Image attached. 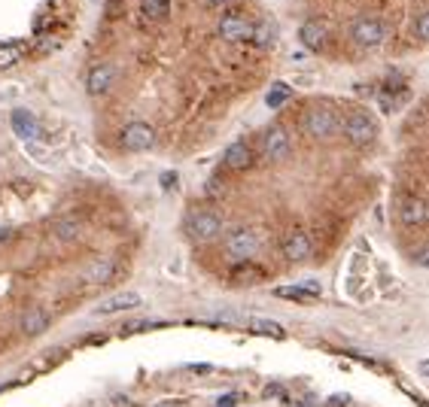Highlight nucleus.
I'll return each instance as SVG.
<instances>
[{
	"mask_svg": "<svg viewBox=\"0 0 429 407\" xmlns=\"http://www.w3.org/2000/svg\"><path fill=\"white\" fill-rule=\"evenodd\" d=\"M140 13L150 21H162L171 13V0H140Z\"/></svg>",
	"mask_w": 429,
	"mask_h": 407,
	"instance_id": "6ab92c4d",
	"label": "nucleus"
},
{
	"mask_svg": "<svg viewBox=\"0 0 429 407\" xmlns=\"http://www.w3.org/2000/svg\"><path fill=\"white\" fill-rule=\"evenodd\" d=\"M253 31H256V25H253V21H247L244 16H222V21H219V33L225 40H232V43L253 40Z\"/></svg>",
	"mask_w": 429,
	"mask_h": 407,
	"instance_id": "1a4fd4ad",
	"label": "nucleus"
},
{
	"mask_svg": "<svg viewBox=\"0 0 429 407\" xmlns=\"http://www.w3.org/2000/svg\"><path fill=\"white\" fill-rule=\"evenodd\" d=\"M46 325H49V313L46 310L33 307V310H28L25 316H21V334H28V337L46 332Z\"/></svg>",
	"mask_w": 429,
	"mask_h": 407,
	"instance_id": "dca6fc26",
	"label": "nucleus"
},
{
	"mask_svg": "<svg viewBox=\"0 0 429 407\" xmlns=\"http://www.w3.org/2000/svg\"><path fill=\"white\" fill-rule=\"evenodd\" d=\"M6 240V228H4V225H0V243H4Z\"/></svg>",
	"mask_w": 429,
	"mask_h": 407,
	"instance_id": "2f4dec72",
	"label": "nucleus"
},
{
	"mask_svg": "<svg viewBox=\"0 0 429 407\" xmlns=\"http://www.w3.org/2000/svg\"><path fill=\"white\" fill-rule=\"evenodd\" d=\"M76 234H80V222L76 219H61L55 225V237H61V240H73Z\"/></svg>",
	"mask_w": 429,
	"mask_h": 407,
	"instance_id": "b1692460",
	"label": "nucleus"
},
{
	"mask_svg": "<svg viewBox=\"0 0 429 407\" xmlns=\"http://www.w3.org/2000/svg\"><path fill=\"white\" fill-rule=\"evenodd\" d=\"M155 143V131L146 125V122H131L122 131V146H125L128 152H146L150 146Z\"/></svg>",
	"mask_w": 429,
	"mask_h": 407,
	"instance_id": "423d86ee",
	"label": "nucleus"
},
{
	"mask_svg": "<svg viewBox=\"0 0 429 407\" xmlns=\"http://www.w3.org/2000/svg\"><path fill=\"white\" fill-rule=\"evenodd\" d=\"M292 149V143H289V134L280 128V125H271L265 131V137H262V152L268 162H280V158H286Z\"/></svg>",
	"mask_w": 429,
	"mask_h": 407,
	"instance_id": "6e6552de",
	"label": "nucleus"
},
{
	"mask_svg": "<svg viewBox=\"0 0 429 407\" xmlns=\"http://www.w3.org/2000/svg\"><path fill=\"white\" fill-rule=\"evenodd\" d=\"M311 250H314V243H311V237L304 234V231L289 234L286 240H284V255H286V262H304V258L311 255Z\"/></svg>",
	"mask_w": 429,
	"mask_h": 407,
	"instance_id": "f8f14e48",
	"label": "nucleus"
},
{
	"mask_svg": "<svg viewBox=\"0 0 429 407\" xmlns=\"http://www.w3.org/2000/svg\"><path fill=\"white\" fill-rule=\"evenodd\" d=\"M177 183V174H162V186L167 189V186H174Z\"/></svg>",
	"mask_w": 429,
	"mask_h": 407,
	"instance_id": "c756f323",
	"label": "nucleus"
},
{
	"mask_svg": "<svg viewBox=\"0 0 429 407\" xmlns=\"http://www.w3.org/2000/svg\"><path fill=\"white\" fill-rule=\"evenodd\" d=\"M143 304V298H140V292H131V289H125V292H116V295H110V298H104L95 307V313L98 316H113V313H125V310H134V307H140Z\"/></svg>",
	"mask_w": 429,
	"mask_h": 407,
	"instance_id": "0eeeda50",
	"label": "nucleus"
},
{
	"mask_svg": "<svg viewBox=\"0 0 429 407\" xmlns=\"http://www.w3.org/2000/svg\"><path fill=\"white\" fill-rule=\"evenodd\" d=\"M417 371H420L423 377H429V359H423V361H417Z\"/></svg>",
	"mask_w": 429,
	"mask_h": 407,
	"instance_id": "7c9ffc66",
	"label": "nucleus"
},
{
	"mask_svg": "<svg viewBox=\"0 0 429 407\" xmlns=\"http://www.w3.org/2000/svg\"><path fill=\"white\" fill-rule=\"evenodd\" d=\"M159 322H150V319H138V322H125L122 325V334H138V332H150L155 329Z\"/></svg>",
	"mask_w": 429,
	"mask_h": 407,
	"instance_id": "393cba45",
	"label": "nucleus"
},
{
	"mask_svg": "<svg viewBox=\"0 0 429 407\" xmlns=\"http://www.w3.org/2000/svg\"><path fill=\"white\" fill-rule=\"evenodd\" d=\"M253 43L262 49L271 46V43H274V25H271V21H259L256 31H253Z\"/></svg>",
	"mask_w": 429,
	"mask_h": 407,
	"instance_id": "5701e85b",
	"label": "nucleus"
},
{
	"mask_svg": "<svg viewBox=\"0 0 429 407\" xmlns=\"http://www.w3.org/2000/svg\"><path fill=\"white\" fill-rule=\"evenodd\" d=\"M250 332L268 334V337H274V341H284V337H286V329L280 322H274V319H250Z\"/></svg>",
	"mask_w": 429,
	"mask_h": 407,
	"instance_id": "a211bd4d",
	"label": "nucleus"
},
{
	"mask_svg": "<svg viewBox=\"0 0 429 407\" xmlns=\"http://www.w3.org/2000/svg\"><path fill=\"white\" fill-rule=\"evenodd\" d=\"M304 131H308L314 140H332L335 134L341 131V119H338L329 107L317 104L304 112Z\"/></svg>",
	"mask_w": 429,
	"mask_h": 407,
	"instance_id": "f257e3e1",
	"label": "nucleus"
},
{
	"mask_svg": "<svg viewBox=\"0 0 429 407\" xmlns=\"http://www.w3.org/2000/svg\"><path fill=\"white\" fill-rule=\"evenodd\" d=\"M350 398H347V395H332V398H329V404H326V407H344Z\"/></svg>",
	"mask_w": 429,
	"mask_h": 407,
	"instance_id": "c85d7f7f",
	"label": "nucleus"
},
{
	"mask_svg": "<svg viewBox=\"0 0 429 407\" xmlns=\"http://www.w3.org/2000/svg\"><path fill=\"white\" fill-rule=\"evenodd\" d=\"M207 4H217V6H222V4H229V0H207Z\"/></svg>",
	"mask_w": 429,
	"mask_h": 407,
	"instance_id": "473e14b6",
	"label": "nucleus"
},
{
	"mask_svg": "<svg viewBox=\"0 0 429 407\" xmlns=\"http://www.w3.org/2000/svg\"><path fill=\"white\" fill-rule=\"evenodd\" d=\"M341 128H344V137L353 143V146H368L371 140H375V134H378L375 119H371L366 110L347 112L344 122H341Z\"/></svg>",
	"mask_w": 429,
	"mask_h": 407,
	"instance_id": "7ed1b4c3",
	"label": "nucleus"
},
{
	"mask_svg": "<svg viewBox=\"0 0 429 407\" xmlns=\"http://www.w3.org/2000/svg\"><path fill=\"white\" fill-rule=\"evenodd\" d=\"M13 131L21 140H33L37 137V119H33L28 110H16L13 112Z\"/></svg>",
	"mask_w": 429,
	"mask_h": 407,
	"instance_id": "f3484780",
	"label": "nucleus"
},
{
	"mask_svg": "<svg viewBox=\"0 0 429 407\" xmlns=\"http://www.w3.org/2000/svg\"><path fill=\"white\" fill-rule=\"evenodd\" d=\"M299 37H301V46H304V49L320 52L323 43H326V28L320 25V21H304L301 31H299Z\"/></svg>",
	"mask_w": 429,
	"mask_h": 407,
	"instance_id": "2eb2a0df",
	"label": "nucleus"
},
{
	"mask_svg": "<svg viewBox=\"0 0 429 407\" xmlns=\"http://www.w3.org/2000/svg\"><path fill=\"white\" fill-rule=\"evenodd\" d=\"M399 219H402V225H423V222L429 219L426 201L417 198V195L402 198V201H399Z\"/></svg>",
	"mask_w": 429,
	"mask_h": 407,
	"instance_id": "9d476101",
	"label": "nucleus"
},
{
	"mask_svg": "<svg viewBox=\"0 0 429 407\" xmlns=\"http://www.w3.org/2000/svg\"><path fill=\"white\" fill-rule=\"evenodd\" d=\"M113 274H116V265H113L110 258H100V262H95L92 270H88V280L92 282H110Z\"/></svg>",
	"mask_w": 429,
	"mask_h": 407,
	"instance_id": "412c9836",
	"label": "nucleus"
},
{
	"mask_svg": "<svg viewBox=\"0 0 429 407\" xmlns=\"http://www.w3.org/2000/svg\"><path fill=\"white\" fill-rule=\"evenodd\" d=\"M21 58V43H0V70L13 67Z\"/></svg>",
	"mask_w": 429,
	"mask_h": 407,
	"instance_id": "4be33fe9",
	"label": "nucleus"
},
{
	"mask_svg": "<svg viewBox=\"0 0 429 407\" xmlns=\"http://www.w3.org/2000/svg\"><path fill=\"white\" fill-rule=\"evenodd\" d=\"M414 33H417V40L429 43V13L417 16V21H414Z\"/></svg>",
	"mask_w": 429,
	"mask_h": 407,
	"instance_id": "a878e982",
	"label": "nucleus"
},
{
	"mask_svg": "<svg viewBox=\"0 0 429 407\" xmlns=\"http://www.w3.org/2000/svg\"><path fill=\"white\" fill-rule=\"evenodd\" d=\"M183 228L195 243H207V240H213V237H219L222 219L210 210H192L186 216V222H183Z\"/></svg>",
	"mask_w": 429,
	"mask_h": 407,
	"instance_id": "f03ea898",
	"label": "nucleus"
},
{
	"mask_svg": "<svg viewBox=\"0 0 429 407\" xmlns=\"http://www.w3.org/2000/svg\"><path fill=\"white\" fill-rule=\"evenodd\" d=\"M113 67L110 64H98L88 70V79H86V88H88V95L92 97H100V95H107L110 92V85H113Z\"/></svg>",
	"mask_w": 429,
	"mask_h": 407,
	"instance_id": "9b49d317",
	"label": "nucleus"
},
{
	"mask_svg": "<svg viewBox=\"0 0 429 407\" xmlns=\"http://www.w3.org/2000/svg\"><path fill=\"white\" fill-rule=\"evenodd\" d=\"M253 162V152H250V146L247 143H232L229 149H225L222 155V164L229 167V171H247Z\"/></svg>",
	"mask_w": 429,
	"mask_h": 407,
	"instance_id": "4468645a",
	"label": "nucleus"
},
{
	"mask_svg": "<svg viewBox=\"0 0 429 407\" xmlns=\"http://www.w3.org/2000/svg\"><path fill=\"white\" fill-rule=\"evenodd\" d=\"M350 33H353V43H356V46L375 49V46H381V43L387 40V25H383L378 16H363V18L353 21Z\"/></svg>",
	"mask_w": 429,
	"mask_h": 407,
	"instance_id": "20e7f679",
	"label": "nucleus"
},
{
	"mask_svg": "<svg viewBox=\"0 0 429 407\" xmlns=\"http://www.w3.org/2000/svg\"><path fill=\"white\" fill-rule=\"evenodd\" d=\"M259 250V237L253 228H234L229 237H225V253H229L234 262H247L253 258Z\"/></svg>",
	"mask_w": 429,
	"mask_h": 407,
	"instance_id": "39448f33",
	"label": "nucleus"
},
{
	"mask_svg": "<svg viewBox=\"0 0 429 407\" xmlns=\"http://www.w3.org/2000/svg\"><path fill=\"white\" fill-rule=\"evenodd\" d=\"M414 262L420 265V268H426V270H429V246H426V250H420V253H417V258H414Z\"/></svg>",
	"mask_w": 429,
	"mask_h": 407,
	"instance_id": "cd10ccee",
	"label": "nucleus"
},
{
	"mask_svg": "<svg viewBox=\"0 0 429 407\" xmlns=\"http://www.w3.org/2000/svg\"><path fill=\"white\" fill-rule=\"evenodd\" d=\"M277 298L286 301H317L320 298V282H301V286H277Z\"/></svg>",
	"mask_w": 429,
	"mask_h": 407,
	"instance_id": "ddd939ff",
	"label": "nucleus"
},
{
	"mask_svg": "<svg viewBox=\"0 0 429 407\" xmlns=\"http://www.w3.org/2000/svg\"><path fill=\"white\" fill-rule=\"evenodd\" d=\"M289 97H292V88H289V85H284V83H274V85L268 88V95H265V104H268L271 110H280Z\"/></svg>",
	"mask_w": 429,
	"mask_h": 407,
	"instance_id": "aec40b11",
	"label": "nucleus"
},
{
	"mask_svg": "<svg viewBox=\"0 0 429 407\" xmlns=\"http://www.w3.org/2000/svg\"><path fill=\"white\" fill-rule=\"evenodd\" d=\"M238 395H234V392H229V395H222V398L217 401V407H238Z\"/></svg>",
	"mask_w": 429,
	"mask_h": 407,
	"instance_id": "bb28decb",
	"label": "nucleus"
}]
</instances>
